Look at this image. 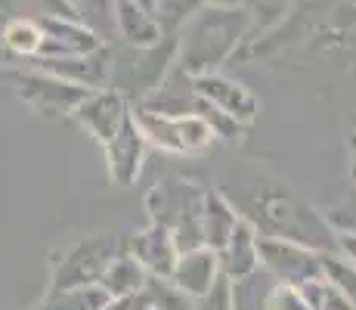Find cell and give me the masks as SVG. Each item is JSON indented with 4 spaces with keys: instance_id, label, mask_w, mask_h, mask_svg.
Returning <instances> with one entry per match:
<instances>
[{
    "instance_id": "1f68e13d",
    "label": "cell",
    "mask_w": 356,
    "mask_h": 310,
    "mask_svg": "<svg viewBox=\"0 0 356 310\" xmlns=\"http://www.w3.org/2000/svg\"><path fill=\"white\" fill-rule=\"evenodd\" d=\"M208 6H242V0H204Z\"/></svg>"
},
{
    "instance_id": "4fadbf2b",
    "label": "cell",
    "mask_w": 356,
    "mask_h": 310,
    "mask_svg": "<svg viewBox=\"0 0 356 310\" xmlns=\"http://www.w3.org/2000/svg\"><path fill=\"white\" fill-rule=\"evenodd\" d=\"M127 251L143 264V270L152 279H170L174 264L180 258V248L174 242V233L161 224H146L140 233H134L127 242Z\"/></svg>"
},
{
    "instance_id": "83f0119b",
    "label": "cell",
    "mask_w": 356,
    "mask_h": 310,
    "mask_svg": "<svg viewBox=\"0 0 356 310\" xmlns=\"http://www.w3.org/2000/svg\"><path fill=\"white\" fill-rule=\"evenodd\" d=\"M193 310H232V282L220 277L208 295L193 301Z\"/></svg>"
},
{
    "instance_id": "9a60e30c",
    "label": "cell",
    "mask_w": 356,
    "mask_h": 310,
    "mask_svg": "<svg viewBox=\"0 0 356 310\" xmlns=\"http://www.w3.org/2000/svg\"><path fill=\"white\" fill-rule=\"evenodd\" d=\"M217 279H220L217 251H211L208 245H198V248H189V251H180L168 282L177 292H183L186 298L195 301V298H202V295H208Z\"/></svg>"
},
{
    "instance_id": "2e32d148",
    "label": "cell",
    "mask_w": 356,
    "mask_h": 310,
    "mask_svg": "<svg viewBox=\"0 0 356 310\" xmlns=\"http://www.w3.org/2000/svg\"><path fill=\"white\" fill-rule=\"evenodd\" d=\"M257 236L248 217H238L236 226H232L227 245L217 251V261H220V277H227L229 282L245 279L251 273L260 270V254H257Z\"/></svg>"
},
{
    "instance_id": "8fae6325",
    "label": "cell",
    "mask_w": 356,
    "mask_h": 310,
    "mask_svg": "<svg viewBox=\"0 0 356 310\" xmlns=\"http://www.w3.org/2000/svg\"><path fill=\"white\" fill-rule=\"evenodd\" d=\"M72 115L81 121V127H84L93 140L106 146L130 115V102L118 91H112V87H99V91L87 93L84 100L74 106Z\"/></svg>"
},
{
    "instance_id": "f1b7e54d",
    "label": "cell",
    "mask_w": 356,
    "mask_h": 310,
    "mask_svg": "<svg viewBox=\"0 0 356 310\" xmlns=\"http://www.w3.org/2000/svg\"><path fill=\"white\" fill-rule=\"evenodd\" d=\"M266 310H310L307 307V301L300 298V292L298 288H291V286H273V292H270V301H266Z\"/></svg>"
},
{
    "instance_id": "d6a6232c",
    "label": "cell",
    "mask_w": 356,
    "mask_h": 310,
    "mask_svg": "<svg viewBox=\"0 0 356 310\" xmlns=\"http://www.w3.org/2000/svg\"><path fill=\"white\" fill-rule=\"evenodd\" d=\"M134 310H159V307L146 304V298H143V295H136V304H134Z\"/></svg>"
},
{
    "instance_id": "30bf717a",
    "label": "cell",
    "mask_w": 356,
    "mask_h": 310,
    "mask_svg": "<svg viewBox=\"0 0 356 310\" xmlns=\"http://www.w3.org/2000/svg\"><path fill=\"white\" fill-rule=\"evenodd\" d=\"M106 162H108V177L115 186H134L136 177L143 174V162L149 153V140L143 134L140 121L134 118V112L124 118V124L118 127V134L106 143Z\"/></svg>"
},
{
    "instance_id": "9c48e42d",
    "label": "cell",
    "mask_w": 356,
    "mask_h": 310,
    "mask_svg": "<svg viewBox=\"0 0 356 310\" xmlns=\"http://www.w3.org/2000/svg\"><path fill=\"white\" fill-rule=\"evenodd\" d=\"M189 91H193L195 100H204L208 106L220 109L227 112L229 118H236L238 124L251 127V121L257 118L260 106H257V96L236 78H227L220 72H208V75H195L189 78Z\"/></svg>"
},
{
    "instance_id": "f546056e",
    "label": "cell",
    "mask_w": 356,
    "mask_h": 310,
    "mask_svg": "<svg viewBox=\"0 0 356 310\" xmlns=\"http://www.w3.org/2000/svg\"><path fill=\"white\" fill-rule=\"evenodd\" d=\"M334 230V254L347 261V264L356 267V230L350 226H332Z\"/></svg>"
},
{
    "instance_id": "ffe728a7",
    "label": "cell",
    "mask_w": 356,
    "mask_h": 310,
    "mask_svg": "<svg viewBox=\"0 0 356 310\" xmlns=\"http://www.w3.org/2000/svg\"><path fill=\"white\" fill-rule=\"evenodd\" d=\"M294 6L298 0H242V10L248 13V38L245 40L264 38L266 31L279 29L291 16Z\"/></svg>"
},
{
    "instance_id": "ac0fdd59",
    "label": "cell",
    "mask_w": 356,
    "mask_h": 310,
    "mask_svg": "<svg viewBox=\"0 0 356 310\" xmlns=\"http://www.w3.org/2000/svg\"><path fill=\"white\" fill-rule=\"evenodd\" d=\"M242 217L236 208V202L220 189H204V199H202V236H204V245L211 251H220L227 245L232 226L236 220Z\"/></svg>"
},
{
    "instance_id": "4dcf8cb0",
    "label": "cell",
    "mask_w": 356,
    "mask_h": 310,
    "mask_svg": "<svg viewBox=\"0 0 356 310\" xmlns=\"http://www.w3.org/2000/svg\"><path fill=\"white\" fill-rule=\"evenodd\" d=\"M347 171H350V180L356 186V130L347 137Z\"/></svg>"
},
{
    "instance_id": "277c9868",
    "label": "cell",
    "mask_w": 356,
    "mask_h": 310,
    "mask_svg": "<svg viewBox=\"0 0 356 310\" xmlns=\"http://www.w3.org/2000/svg\"><path fill=\"white\" fill-rule=\"evenodd\" d=\"M177 68V34L161 38L155 47H143L134 50L127 47L124 56L112 50V72H108V84L130 102H143L152 93H159L168 81V75Z\"/></svg>"
},
{
    "instance_id": "7c38bea8",
    "label": "cell",
    "mask_w": 356,
    "mask_h": 310,
    "mask_svg": "<svg viewBox=\"0 0 356 310\" xmlns=\"http://www.w3.org/2000/svg\"><path fill=\"white\" fill-rule=\"evenodd\" d=\"M38 72L56 75L68 84L87 87V91H99L108 84V72H112V47L102 44L99 50L84 53V56H34Z\"/></svg>"
},
{
    "instance_id": "7402d4cb",
    "label": "cell",
    "mask_w": 356,
    "mask_h": 310,
    "mask_svg": "<svg viewBox=\"0 0 356 310\" xmlns=\"http://www.w3.org/2000/svg\"><path fill=\"white\" fill-rule=\"evenodd\" d=\"M273 286H276V279L266 270H257L245 279H236L232 282V310H266Z\"/></svg>"
},
{
    "instance_id": "4316f807",
    "label": "cell",
    "mask_w": 356,
    "mask_h": 310,
    "mask_svg": "<svg viewBox=\"0 0 356 310\" xmlns=\"http://www.w3.org/2000/svg\"><path fill=\"white\" fill-rule=\"evenodd\" d=\"M323 273H325V279H332L334 286H338V292L344 295V298L350 301V307L356 310V267L347 264L341 254L328 251V254H323Z\"/></svg>"
},
{
    "instance_id": "8992f818",
    "label": "cell",
    "mask_w": 356,
    "mask_h": 310,
    "mask_svg": "<svg viewBox=\"0 0 356 310\" xmlns=\"http://www.w3.org/2000/svg\"><path fill=\"white\" fill-rule=\"evenodd\" d=\"M124 251L115 233H97L90 239H81L74 248H68L63 261L53 267V292H68L81 286H97L112 258Z\"/></svg>"
},
{
    "instance_id": "44dd1931",
    "label": "cell",
    "mask_w": 356,
    "mask_h": 310,
    "mask_svg": "<svg viewBox=\"0 0 356 310\" xmlns=\"http://www.w3.org/2000/svg\"><path fill=\"white\" fill-rule=\"evenodd\" d=\"M65 6L72 10V16L81 25H87L93 34H99L102 40L112 38L115 31V0H65Z\"/></svg>"
},
{
    "instance_id": "e0dca14e",
    "label": "cell",
    "mask_w": 356,
    "mask_h": 310,
    "mask_svg": "<svg viewBox=\"0 0 356 310\" xmlns=\"http://www.w3.org/2000/svg\"><path fill=\"white\" fill-rule=\"evenodd\" d=\"M115 34L134 50L155 47L161 38H168L149 13V6L136 3V0H115Z\"/></svg>"
},
{
    "instance_id": "d6986e66",
    "label": "cell",
    "mask_w": 356,
    "mask_h": 310,
    "mask_svg": "<svg viewBox=\"0 0 356 310\" xmlns=\"http://www.w3.org/2000/svg\"><path fill=\"white\" fill-rule=\"evenodd\" d=\"M149 282V273L143 270V264L134 258V254L127 251H118L112 258V264L106 267V273L99 277L97 286L106 288V295L112 301H127V298H136V295H143V288H146Z\"/></svg>"
},
{
    "instance_id": "5b68a950",
    "label": "cell",
    "mask_w": 356,
    "mask_h": 310,
    "mask_svg": "<svg viewBox=\"0 0 356 310\" xmlns=\"http://www.w3.org/2000/svg\"><path fill=\"white\" fill-rule=\"evenodd\" d=\"M140 121L149 146H159L170 155H204L217 137L195 112H152L146 106L130 109Z\"/></svg>"
},
{
    "instance_id": "6da1fadb",
    "label": "cell",
    "mask_w": 356,
    "mask_h": 310,
    "mask_svg": "<svg viewBox=\"0 0 356 310\" xmlns=\"http://www.w3.org/2000/svg\"><path fill=\"white\" fill-rule=\"evenodd\" d=\"M254 224L260 236H276L289 242L307 245L313 251H334V230L332 224L316 215L285 180H254L248 189V205L238 211Z\"/></svg>"
},
{
    "instance_id": "5bb4252c",
    "label": "cell",
    "mask_w": 356,
    "mask_h": 310,
    "mask_svg": "<svg viewBox=\"0 0 356 310\" xmlns=\"http://www.w3.org/2000/svg\"><path fill=\"white\" fill-rule=\"evenodd\" d=\"M40 31H44L40 56H84V53H93L106 44L99 34H93L87 25L68 16H44Z\"/></svg>"
},
{
    "instance_id": "3957f363",
    "label": "cell",
    "mask_w": 356,
    "mask_h": 310,
    "mask_svg": "<svg viewBox=\"0 0 356 310\" xmlns=\"http://www.w3.org/2000/svg\"><path fill=\"white\" fill-rule=\"evenodd\" d=\"M202 199H204V186L186 180V177H164L146 192L149 224L168 226L174 233V242L180 251L204 245Z\"/></svg>"
},
{
    "instance_id": "d4e9b609",
    "label": "cell",
    "mask_w": 356,
    "mask_h": 310,
    "mask_svg": "<svg viewBox=\"0 0 356 310\" xmlns=\"http://www.w3.org/2000/svg\"><path fill=\"white\" fill-rule=\"evenodd\" d=\"M298 292L310 310H353L350 301L338 292V286H334L332 279H325V273L316 279H310V282H304Z\"/></svg>"
},
{
    "instance_id": "484cf974",
    "label": "cell",
    "mask_w": 356,
    "mask_h": 310,
    "mask_svg": "<svg viewBox=\"0 0 356 310\" xmlns=\"http://www.w3.org/2000/svg\"><path fill=\"white\" fill-rule=\"evenodd\" d=\"M193 112H195L204 124H208L211 134H214L217 140H229V143H236V140H242V137L248 134V127H245V124H238L236 118H229L227 112H220V109L208 106L204 100H195V96H193Z\"/></svg>"
},
{
    "instance_id": "ba28073f",
    "label": "cell",
    "mask_w": 356,
    "mask_h": 310,
    "mask_svg": "<svg viewBox=\"0 0 356 310\" xmlns=\"http://www.w3.org/2000/svg\"><path fill=\"white\" fill-rule=\"evenodd\" d=\"M16 93L38 115H53L56 118V115H72L74 106L90 91L78 84H68V81L56 78V75H47V72H19Z\"/></svg>"
},
{
    "instance_id": "52a82bcc",
    "label": "cell",
    "mask_w": 356,
    "mask_h": 310,
    "mask_svg": "<svg viewBox=\"0 0 356 310\" xmlns=\"http://www.w3.org/2000/svg\"><path fill=\"white\" fill-rule=\"evenodd\" d=\"M260 270H266L279 286L300 288L304 282L323 277V251H313L307 245L289 242L276 236H257Z\"/></svg>"
},
{
    "instance_id": "cb8c5ba5",
    "label": "cell",
    "mask_w": 356,
    "mask_h": 310,
    "mask_svg": "<svg viewBox=\"0 0 356 310\" xmlns=\"http://www.w3.org/2000/svg\"><path fill=\"white\" fill-rule=\"evenodd\" d=\"M204 0H152L149 3V13L155 16V22L161 25L164 34H180V29L195 16V13L204 10Z\"/></svg>"
},
{
    "instance_id": "603a6c76",
    "label": "cell",
    "mask_w": 356,
    "mask_h": 310,
    "mask_svg": "<svg viewBox=\"0 0 356 310\" xmlns=\"http://www.w3.org/2000/svg\"><path fill=\"white\" fill-rule=\"evenodd\" d=\"M3 47L16 56L34 59L40 56V47H44V31H40V22H31V19H13L3 29Z\"/></svg>"
},
{
    "instance_id": "7a4b0ae2",
    "label": "cell",
    "mask_w": 356,
    "mask_h": 310,
    "mask_svg": "<svg viewBox=\"0 0 356 310\" xmlns=\"http://www.w3.org/2000/svg\"><path fill=\"white\" fill-rule=\"evenodd\" d=\"M248 38V13L242 6H204L177 34V68L186 78L217 72L236 56Z\"/></svg>"
}]
</instances>
